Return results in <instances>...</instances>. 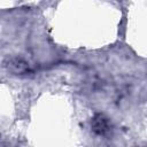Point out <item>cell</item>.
Wrapping results in <instances>:
<instances>
[{
  "instance_id": "1",
  "label": "cell",
  "mask_w": 147,
  "mask_h": 147,
  "mask_svg": "<svg viewBox=\"0 0 147 147\" xmlns=\"http://www.w3.org/2000/svg\"><path fill=\"white\" fill-rule=\"evenodd\" d=\"M93 131L99 133V134H105L106 132L109 131V123L106 117L102 115H96L93 118Z\"/></svg>"
},
{
  "instance_id": "2",
  "label": "cell",
  "mask_w": 147,
  "mask_h": 147,
  "mask_svg": "<svg viewBox=\"0 0 147 147\" xmlns=\"http://www.w3.org/2000/svg\"><path fill=\"white\" fill-rule=\"evenodd\" d=\"M8 67L11 71L17 72V74H25L26 71H29V65L25 61L21 60V59H13L9 61Z\"/></svg>"
}]
</instances>
